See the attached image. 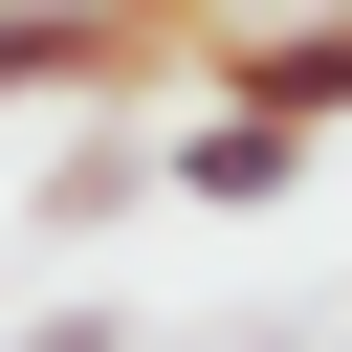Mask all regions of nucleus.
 Returning <instances> with one entry per match:
<instances>
[{
  "instance_id": "1",
  "label": "nucleus",
  "mask_w": 352,
  "mask_h": 352,
  "mask_svg": "<svg viewBox=\"0 0 352 352\" xmlns=\"http://www.w3.org/2000/svg\"><path fill=\"white\" fill-rule=\"evenodd\" d=\"M198 88H220V110H286V132H352V0H308V22H198Z\"/></svg>"
},
{
  "instance_id": "2",
  "label": "nucleus",
  "mask_w": 352,
  "mask_h": 352,
  "mask_svg": "<svg viewBox=\"0 0 352 352\" xmlns=\"http://www.w3.org/2000/svg\"><path fill=\"white\" fill-rule=\"evenodd\" d=\"M154 198H198V220H264V198H308V132H286V110H220V88H198V110L154 132Z\"/></svg>"
},
{
  "instance_id": "3",
  "label": "nucleus",
  "mask_w": 352,
  "mask_h": 352,
  "mask_svg": "<svg viewBox=\"0 0 352 352\" xmlns=\"http://www.w3.org/2000/svg\"><path fill=\"white\" fill-rule=\"evenodd\" d=\"M132 198H154V154H132V132H66V154H44V198H22V220H66V242H88V220H132Z\"/></svg>"
},
{
  "instance_id": "4",
  "label": "nucleus",
  "mask_w": 352,
  "mask_h": 352,
  "mask_svg": "<svg viewBox=\"0 0 352 352\" xmlns=\"http://www.w3.org/2000/svg\"><path fill=\"white\" fill-rule=\"evenodd\" d=\"M0 352H132V330H110V308H44V330H0Z\"/></svg>"
}]
</instances>
